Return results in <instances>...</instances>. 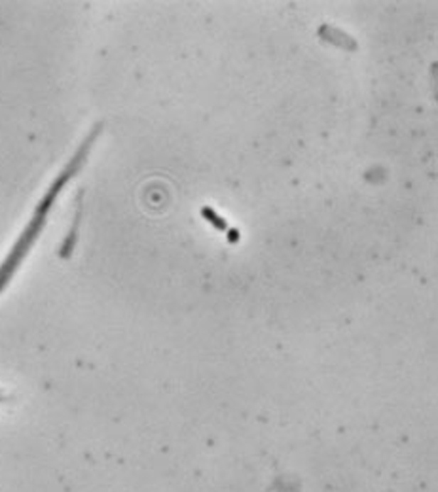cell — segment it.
Masks as SVG:
<instances>
[{
    "label": "cell",
    "mask_w": 438,
    "mask_h": 492,
    "mask_svg": "<svg viewBox=\"0 0 438 492\" xmlns=\"http://www.w3.org/2000/svg\"><path fill=\"white\" fill-rule=\"evenodd\" d=\"M101 131H102V121H99V124H95L93 127H91L87 136H85L84 141H82V144L76 148V152L73 153V158L68 159V163L65 165L59 173H57L53 182L48 186L46 193L38 201V204H36V209H34L28 224L25 226L21 235L17 237V241L10 248V252H8V256L4 258V261L0 263V294L8 288V284L11 283L14 275L19 271V267H21V263L28 256V252L33 250V246L40 239V235H42V231H44L46 224H48V216H50L57 197L61 195V192L67 187L68 182L73 180L74 176L78 175L80 170H82V167H84L87 158H90L91 148H93V144H95L99 135H101Z\"/></svg>",
    "instance_id": "1"
},
{
    "label": "cell",
    "mask_w": 438,
    "mask_h": 492,
    "mask_svg": "<svg viewBox=\"0 0 438 492\" xmlns=\"http://www.w3.org/2000/svg\"><path fill=\"white\" fill-rule=\"evenodd\" d=\"M80 216H82V204H80L78 201V207H76V212H74V218H73V226H70V229H68L67 237H65V241H63L61 246H59V252H57L59 258H63V260H68V258L73 256L74 246H76V243H78Z\"/></svg>",
    "instance_id": "2"
},
{
    "label": "cell",
    "mask_w": 438,
    "mask_h": 492,
    "mask_svg": "<svg viewBox=\"0 0 438 492\" xmlns=\"http://www.w3.org/2000/svg\"><path fill=\"white\" fill-rule=\"evenodd\" d=\"M8 398H10V394H8V390H6V388H0V403L6 402Z\"/></svg>",
    "instance_id": "3"
}]
</instances>
